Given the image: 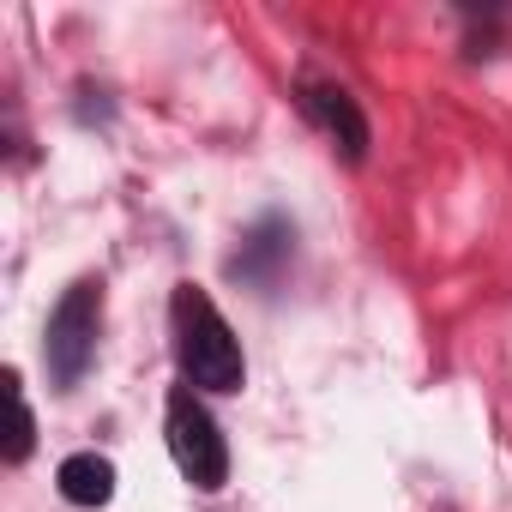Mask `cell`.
<instances>
[{
    "instance_id": "6da1fadb",
    "label": "cell",
    "mask_w": 512,
    "mask_h": 512,
    "mask_svg": "<svg viewBox=\"0 0 512 512\" xmlns=\"http://www.w3.org/2000/svg\"><path fill=\"white\" fill-rule=\"evenodd\" d=\"M169 332H175V368H181V386L193 392H241L247 386V356H241V338L229 332V320L217 314V302L199 290V284H175L169 296Z\"/></svg>"
},
{
    "instance_id": "7a4b0ae2",
    "label": "cell",
    "mask_w": 512,
    "mask_h": 512,
    "mask_svg": "<svg viewBox=\"0 0 512 512\" xmlns=\"http://www.w3.org/2000/svg\"><path fill=\"white\" fill-rule=\"evenodd\" d=\"M163 440H169V458L181 470L187 488L199 494H217L229 482V440L217 428V416L205 410V392L193 386H169V404H163Z\"/></svg>"
},
{
    "instance_id": "3957f363",
    "label": "cell",
    "mask_w": 512,
    "mask_h": 512,
    "mask_svg": "<svg viewBox=\"0 0 512 512\" xmlns=\"http://www.w3.org/2000/svg\"><path fill=\"white\" fill-rule=\"evenodd\" d=\"M97 332H103V278H79L61 290V302L49 308V326H43V362H49L55 392H73L91 374Z\"/></svg>"
},
{
    "instance_id": "277c9868",
    "label": "cell",
    "mask_w": 512,
    "mask_h": 512,
    "mask_svg": "<svg viewBox=\"0 0 512 512\" xmlns=\"http://www.w3.org/2000/svg\"><path fill=\"white\" fill-rule=\"evenodd\" d=\"M296 109L332 139V151L356 169L362 157H368V115H362V103L350 97V85H338V79H314V73H302L296 79Z\"/></svg>"
},
{
    "instance_id": "5b68a950",
    "label": "cell",
    "mask_w": 512,
    "mask_h": 512,
    "mask_svg": "<svg viewBox=\"0 0 512 512\" xmlns=\"http://www.w3.org/2000/svg\"><path fill=\"white\" fill-rule=\"evenodd\" d=\"M290 260H296V223H290L284 211H266L260 223L241 235V247L229 253L223 272H229L235 284H247V290H272Z\"/></svg>"
},
{
    "instance_id": "8992f818",
    "label": "cell",
    "mask_w": 512,
    "mask_h": 512,
    "mask_svg": "<svg viewBox=\"0 0 512 512\" xmlns=\"http://www.w3.org/2000/svg\"><path fill=\"white\" fill-rule=\"evenodd\" d=\"M55 488H61V500H67V506L97 512V506H109V500H115V464H109L103 452H73V458H61Z\"/></svg>"
},
{
    "instance_id": "52a82bcc",
    "label": "cell",
    "mask_w": 512,
    "mask_h": 512,
    "mask_svg": "<svg viewBox=\"0 0 512 512\" xmlns=\"http://www.w3.org/2000/svg\"><path fill=\"white\" fill-rule=\"evenodd\" d=\"M7 386H13V440H7V464H25L31 446H37V416H31V404H25L19 374H7Z\"/></svg>"
}]
</instances>
